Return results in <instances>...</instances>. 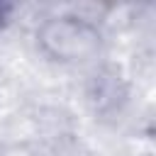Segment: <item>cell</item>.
Returning <instances> with one entry per match:
<instances>
[{"mask_svg":"<svg viewBox=\"0 0 156 156\" xmlns=\"http://www.w3.org/2000/svg\"><path fill=\"white\" fill-rule=\"evenodd\" d=\"M34 39L44 58L68 68L95 66L105 51V37L98 22L76 12L44 17L34 32Z\"/></svg>","mask_w":156,"mask_h":156,"instance_id":"obj_1","label":"cell"},{"mask_svg":"<svg viewBox=\"0 0 156 156\" xmlns=\"http://www.w3.org/2000/svg\"><path fill=\"white\" fill-rule=\"evenodd\" d=\"M7 10H10L7 5H0V24L5 22V15H7Z\"/></svg>","mask_w":156,"mask_h":156,"instance_id":"obj_2","label":"cell"}]
</instances>
